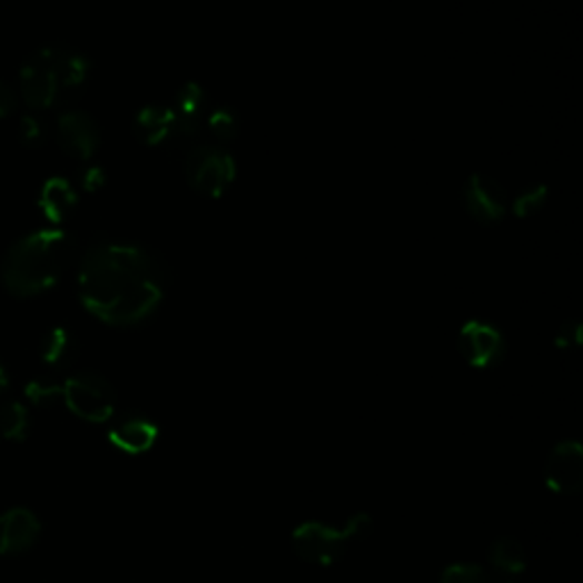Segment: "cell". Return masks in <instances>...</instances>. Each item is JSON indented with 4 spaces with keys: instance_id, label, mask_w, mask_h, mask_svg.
I'll use <instances>...</instances> for the list:
<instances>
[{
    "instance_id": "21",
    "label": "cell",
    "mask_w": 583,
    "mask_h": 583,
    "mask_svg": "<svg viewBox=\"0 0 583 583\" xmlns=\"http://www.w3.org/2000/svg\"><path fill=\"white\" fill-rule=\"evenodd\" d=\"M48 137H51V123L39 112H30L19 119V139L28 149H41Z\"/></svg>"
},
{
    "instance_id": "17",
    "label": "cell",
    "mask_w": 583,
    "mask_h": 583,
    "mask_svg": "<svg viewBox=\"0 0 583 583\" xmlns=\"http://www.w3.org/2000/svg\"><path fill=\"white\" fill-rule=\"evenodd\" d=\"M488 563L504 574H520L526 567V554H524V547L520 545V541L504 536V538H497L491 545Z\"/></svg>"
},
{
    "instance_id": "7",
    "label": "cell",
    "mask_w": 583,
    "mask_h": 583,
    "mask_svg": "<svg viewBox=\"0 0 583 583\" xmlns=\"http://www.w3.org/2000/svg\"><path fill=\"white\" fill-rule=\"evenodd\" d=\"M458 352L474 369H491L506 356V339L497 326L470 319L458 333Z\"/></svg>"
},
{
    "instance_id": "24",
    "label": "cell",
    "mask_w": 583,
    "mask_h": 583,
    "mask_svg": "<svg viewBox=\"0 0 583 583\" xmlns=\"http://www.w3.org/2000/svg\"><path fill=\"white\" fill-rule=\"evenodd\" d=\"M583 339V328L579 319H565L554 337V345L559 349H576Z\"/></svg>"
},
{
    "instance_id": "19",
    "label": "cell",
    "mask_w": 583,
    "mask_h": 583,
    "mask_svg": "<svg viewBox=\"0 0 583 583\" xmlns=\"http://www.w3.org/2000/svg\"><path fill=\"white\" fill-rule=\"evenodd\" d=\"M547 199H550L547 185H541V182H538V185H528V187L520 189V191L515 194V197L511 199L508 210H511L517 219H528V217L538 215V213L545 208Z\"/></svg>"
},
{
    "instance_id": "22",
    "label": "cell",
    "mask_w": 583,
    "mask_h": 583,
    "mask_svg": "<svg viewBox=\"0 0 583 583\" xmlns=\"http://www.w3.org/2000/svg\"><path fill=\"white\" fill-rule=\"evenodd\" d=\"M26 397L39 408H51L56 402L62 399V383H56L51 378H34L26 385Z\"/></svg>"
},
{
    "instance_id": "1",
    "label": "cell",
    "mask_w": 583,
    "mask_h": 583,
    "mask_svg": "<svg viewBox=\"0 0 583 583\" xmlns=\"http://www.w3.org/2000/svg\"><path fill=\"white\" fill-rule=\"evenodd\" d=\"M171 274L151 249L128 241H99L78 263V297L108 326H137L165 302Z\"/></svg>"
},
{
    "instance_id": "15",
    "label": "cell",
    "mask_w": 583,
    "mask_h": 583,
    "mask_svg": "<svg viewBox=\"0 0 583 583\" xmlns=\"http://www.w3.org/2000/svg\"><path fill=\"white\" fill-rule=\"evenodd\" d=\"M78 206V191L65 178H48L39 194V208L43 217L53 224L67 221Z\"/></svg>"
},
{
    "instance_id": "11",
    "label": "cell",
    "mask_w": 583,
    "mask_h": 583,
    "mask_svg": "<svg viewBox=\"0 0 583 583\" xmlns=\"http://www.w3.org/2000/svg\"><path fill=\"white\" fill-rule=\"evenodd\" d=\"M160 426L146 415L126 413L108 431V441L128 456H141L151 452L158 443Z\"/></svg>"
},
{
    "instance_id": "3",
    "label": "cell",
    "mask_w": 583,
    "mask_h": 583,
    "mask_svg": "<svg viewBox=\"0 0 583 583\" xmlns=\"http://www.w3.org/2000/svg\"><path fill=\"white\" fill-rule=\"evenodd\" d=\"M91 62L65 43L41 46L19 71V96L32 112H48L73 103L85 89Z\"/></svg>"
},
{
    "instance_id": "26",
    "label": "cell",
    "mask_w": 583,
    "mask_h": 583,
    "mask_svg": "<svg viewBox=\"0 0 583 583\" xmlns=\"http://www.w3.org/2000/svg\"><path fill=\"white\" fill-rule=\"evenodd\" d=\"M103 182H106V174H103L101 167H96V165L87 167V169L80 174V185H82L85 191H96V189H101Z\"/></svg>"
},
{
    "instance_id": "12",
    "label": "cell",
    "mask_w": 583,
    "mask_h": 583,
    "mask_svg": "<svg viewBox=\"0 0 583 583\" xmlns=\"http://www.w3.org/2000/svg\"><path fill=\"white\" fill-rule=\"evenodd\" d=\"M171 110L176 115V141H189L191 137H197L206 123V89L197 82H185L174 96Z\"/></svg>"
},
{
    "instance_id": "4",
    "label": "cell",
    "mask_w": 583,
    "mask_h": 583,
    "mask_svg": "<svg viewBox=\"0 0 583 583\" xmlns=\"http://www.w3.org/2000/svg\"><path fill=\"white\" fill-rule=\"evenodd\" d=\"M372 528L374 522L365 513L354 515L343 531H335L324 522H304L292 533V550L306 563L328 567L347 554L352 541L367 538Z\"/></svg>"
},
{
    "instance_id": "25",
    "label": "cell",
    "mask_w": 583,
    "mask_h": 583,
    "mask_svg": "<svg viewBox=\"0 0 583 583\" xmlns=\"http://www.w3.org/2000/svg\"><path fill=\"white\" fill-rule=\"evenodd\" d=\"M19 101H21L19 89L8 85L6 80H0V119L14 115L19 108Z\"/></svg>"
},
{
    "instance_id": "18",
    "label": "cell",
    "mask_w": 583,
    "mask_h": 583,
    "mask_svg": "<svg viewBox=\"0 0 583 583\" xmlns=\"http://www.w3.org/2000/svg\"><path fill=\"white\" fill-rule=\"evenodd\" d=\"M30 431V415L21 402H6L0 406V435L8 441L21 443Z\"/></svg>"
},
{
    "instance_id": "5",
    "label": "cell",
    "mask_w": 583,
    "mask_h": 583,
    "mask_svg": "<svg viewBox=\"0 0 583 583\" xmlns=\"http://www.w3.org/2000/svg\"><path fill=\"white\" fill-rule=\"evenodd\" d=\"M237 176V165L221 144H197L185 158L187 185L206 199H221Z\"/></svg>"
},
{
    "instance_id": "23",
    "label": "cell",
    "mask_w": 583,
    "mask_h": 583,
    "mask_svg": "<svg viewBox=\"0 0 583 583\" xmlns=\"http://www.w3.org/2000/svg\"><path fill=\"white\" fill-rule=\"evenodd\" d=\"M441 583H491V574L485 567L474 563H454L441 574Z\"/></svg>"
},
{
    "instance_id": "2",
    "label": "cell",
    "mask_w": 583,
    "mask_h": 583,
    "mask_svg": "<svg viewBox=\"0 0 583 583\" xmlns=\"http://www.w3.org/2000/svg\"><path fill=\"white\" fill-rule=\"evenodd\" d=\"M78 260V241L62 228H39L17 239L0 265V280L14 297H37L60 283Z\"/></svg>"
},
{
    "instance_id": "6",
    "label": "cell",
    "mask_w": 583,
    "mask_h": 583,
    "mask_svg": "<svg viewBox=\"0 0 583 583\" xmlns=\"http://www.w3.org/2000/svg\"><path fill=\"white\" fill-rule=\"evenodd\" d=\"M62 402L76 417L103 424L115 415L117 393L99 372H78L62 383Z\"/></svg>"
},
{
    "instance_id": "13",
    "label": "cell",
    "mask_w": 583,
    "mask_h": 583,
    "mask_svg": "<svg viewBox=\"0 0 583 583\" xmlns=\"http://www.w3.org/2000/svg\"><path fill=\"white\" fill-rule=\"evenodd\" d=\"M41 533V522L28 508H12L0 515V554L19 556L28 552Z\"/></svg>"
},
{
    "instance_id": "8",
    "label": "cell",
    "mask_w": 583,
    "mask_h": 583,
    "mask_svg": "<svg viewBox=\"0 0 583 583\" xmlns=\"http://www.w3.org/2000/svg\"><path fill=\"white\" fill-rule=\"evenodd\" d=\"M508 194L497 178L472 174L463 187V206L478 224H497L508 213Z\"/></svg>"
},
{
    "instance_id": "16",
    "label": "cell",
    "mask_w": 583,
    "mask_h": 583,
    "mask_svg": "<svg viewBox=\"0 0 583 583\" xmlns=\"http://www.w3.org/2000/svg\"><path fill=\"white\" fill-rule=\"evenodd\" d=\"M39 356L41 360L53 367V369H67L76 356H78V343H76V335L65 328V326H56L48 330L41 337V345H39Z\"/></svg>"
},
{
    "instance_id": "9",
    "label": "cell",
    "mask_w": 583,
    "mask_h": 583,
    "mask_svg": "<svg viewBox=\"0 0 583 583\" xmlns=\"http://www.w3.org/2000/svg\"><path fill=\"white\" fill-rule=\"evenodd\" d=\"M60 149L76 160H91L101 146V126L80 110H67L53 126Z\"/></svg>"
},
{
    "instance_id": "20",
    "label": "cell",
    "mask_w": 583,
    "mask_h": 583,
    "mask_svg": "<svg viewBox=\"0 0 583 583\" xmlns=\"http://www.w3.org/2000/svg\"><path fill=\"white\" fill-rule=\"evenodd\" d=\"M206 130L213 135L215 144H228L239 132V119L230 108H217L206 117Z\"/></svg>"
},
{
    "instance_id": "14",
    "label": "cell",
    "mask_w": 583,
    "mask_h": 583,
    "mask_svg": "<svg viewBox=\"0 0 583 583\" xmlns=\"http://www.w3.org/2000/svg\"><path fill=\"white\" fill-rule=\"evenodd\" d=\"M132 135L144 146H162L176 141V115L171 106H146L132 119Z\"/></svg>"
},
{
    "instance_id": "10",
    "label": "cell",
    "mask_w": 583,
    "mask_h": 583,
    "mask_svg": "<svg viewBox=\"0 0 583 583\" xmlns=\"http://www.w3.org/2000/svg\"><path fill=\"white\" fill-rule=\"evenodd\" d=\"M545 483L556 495H576L583 488V449L579 443H561L545 463Z\"/></svg>"
},
{
    "instance_id": "27",
    "label": "cell",
    "mask_w": 583,
    "mask_h": 583,
    "mask_svg": "<svg viewBox=\"0 0 583 583\" xmlns=\"http://www.w3.org/2000/svg\"><path fill=\"white\" fill-rule=\"evenodd\" d=\"M8 385H10V376L6 372V367L0 365V395H3L8 391Z\"/></svg>"
}]
</instances>
